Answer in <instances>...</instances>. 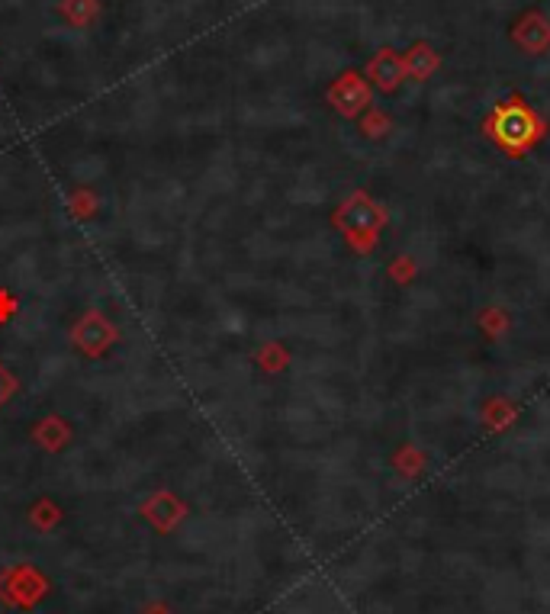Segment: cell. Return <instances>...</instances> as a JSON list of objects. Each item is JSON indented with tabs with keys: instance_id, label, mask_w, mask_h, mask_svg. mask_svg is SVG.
Wrapping results in <instances>:
<instances>
[{
	"instance_id": "obj_3",
	"label": "cell",
	"mask_w": 550,
	"mask_h": 614,
	"mask_svg": "<svg viewBox=\"0 0 550 614\" xmlns=\"http://www.w3.org/2000/svg\"><path fill=\"white\" fill-rule=\"evenodd\" d=\"M403 74H406V65L399 62V55L390 49H383L374 62H370V78H374L383 91H393V87L403 81Z\"/></svg>"
},
{
	"instance_id": "obj_5",
	"label": "cell",
	"mask_w": 550,
	"mask_h": 614,
	"mask_svg": "<svg viewBox=\"0 0 550 614\" xmlns=\"http://www.w3.org/2000/svg\"><path fill=\"white\" fill-rule=\"evenodd\" d=\"M403 65H406V71L412 74V78H428V74L435 71L438 58H435V52H431L428 46H415Z\"/></svg>"
},
{
	"instance_id": "obj_2",
	"label": "cell",
	"mask_w": 550,
	"mask_h": 614,
	"mask_svg": "<svg viewBox=\"0 0 550 614\" xmlns=\"http://www.w3.org/2000/svg\"><path fill=\"white\" fill-rule=\"evenodd\" d=\"M515 42L528 52H544L550 46V23L541 13H528V17L515 26Z\"/></svg>"
},
{
	"instance_id": "obj_4",
	"label": "cell",
	"mask_w": 550,
	"mask_h": 614,
	"mask_svg": "<svg viewBox=\"0 0 550 614\" xmlns=\"http://www.w3.org/2000/svg\"><path fill=\"white\" fill-rule=\"evenodd\" d=\"M332 100H338L341 110H358L361 103H367V87L364 81L358 78V74H345V78L338 81V87L332 91Z\"/></svg>"
},
{
	"instance_id": "obj_1",
	"label": "cell",
	"mask_w": 550,
	"mask_h": 614,
	"mask_svg": "<svg viewBox=\"0 0 550 614\" xmlns=\"http://www.w3.org/2000/svg\"><path fill=\"white\" fill-rule=\"evenodd\" d=\"M493 129H496V139H499L502 145L522 148L525 142H531L538 123H534V116H531L525 107H502V110L496 113Z\"/></svg>"
},
{
	"instance_id": "obj_6",
	"label": "cell",
	"mask_w": 550,
	"mask_h": 614,
	"mask_svg": "<svg viewBox=\"0 0 550 614\" xmlns=\"http://www.w3.org/2000/svg\"><path fill=\"white\" fill-rule=\"evenodd\" d=\"M65 13H68L71 20L87 23V20H94L97 4H94V0H68V4H65Z\"/></svg>"
}]
</instances>
